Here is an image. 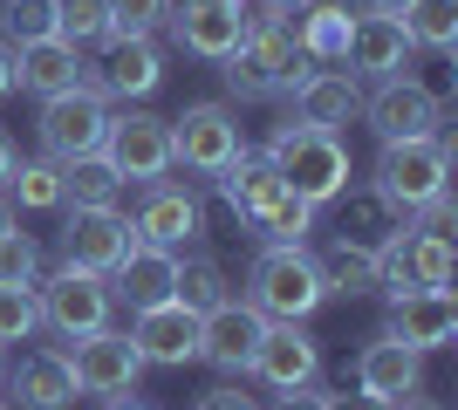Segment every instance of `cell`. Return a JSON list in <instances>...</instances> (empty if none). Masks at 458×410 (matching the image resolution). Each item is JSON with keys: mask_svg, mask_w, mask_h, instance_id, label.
Returning a JSON list of instances; mask_svg holds the SVG:
<instances>
[{"mask_svg": "<svg viewBox=\"0 0 458 410\" xmlns=\"http://www.w3.org/2000/svg\"><path fill=\"white\" fill-rule=\"evenodd\" d=\"M315 267H322L328 301H335V294H343V301H356V294H377V247H369V239L335 233L322 254H315Z\"/></svg>", "mask_w": 458, "mask_h": 410, "instance_id": "cell-27", "label": "cell"}, {"mask_svg": "<svg viewBox=\"0 0 458 410\" xmlns=\"http://www.w3.org/2000/svg\"><path fill=\"white\" fill-rule=\"evenodd\" d=\"M0 410H14V404H7V397H0Z\"/></svg>", "mask_w": 458, "mask_h": 410, "instance_id": "cell-48", "label": "cell"}, {"mask_svg": "<svg viewBox=\"0 0 458 410\" xmlns=\"http://www.w3.org/2000/svg\"><path fill=\"white\" fill-rule=\"evenodd\" d=\"M123 192V178L110 172V157H76V164H62V205H116Z\"/></svg>", "mask_w": 458, "mask_h": 410, "instance_id": "cell-31", "label": "cell"}, {"mask_svg": "<svg viewBox=\"0 0 458 410\" xmlns=\"http://www.w3.org/2000/svg\"><path fill=\"white\" fill-rule=\"evenodd\" d=\"M172 301H185L191 314H212L219 301H233V280H226V267L212 254H191V260H178V273H172Z\"/></svg>", "mask_w": 458, "mask_h": 410, "instance_id": "cell-28", "label": "cell"}, {"mask_svg": "<svg viewBox=\"0 0 458 410\" xmlns=\"http://www.w3.org/2000/svg\"><path fill=\"white\" fill-rule=\"evenodd\" d=\"M240 151L247 137L226 103H185V117H172V164H185L191 178H219Z\"/></svg>", "mask_w": 458, "mask_h": 410, "instance_id": "cell-7", "label": "cell"}, {"mask_svg": "<svg viewBox=\"0 0 458 410\" xmlns=\"http://www.w3.org/2000/svg\"><path fill=\"white\" fill-rule=\"evenodd\" d=\"M0 376H7V349H0Z\"/></svg>", "mask_w": 458, "mask_h": 410, "instance_id": "cell-47", "label": "cell"}, {"mask_svg": "<svg viewBox=\"0 0 458 410\" xmlns=\"http://www.w3.org/2000/svg\"><path fill=\"white\" fill-rule=\"evenodd\" d=\"M62 28V0H7L0 7V41L21 48V41H48Z\"/></svg>", "mask_w": 458, "mask_h": 410, "instance_id": "cell-32", "label": "cell"}, {"mask_svg": "<svg viewBox=\"0 0 458 410\" xmlns=\"http://www.w3.org/2000/svg\"><path fill=\"white\" fill-rule=\"evenodd\" d=\"M390 410H445V404H438V397H418V390H411V397H397Z\"/></svg>", "mask_w": 458, "mask_h": 410, "instance_id": "cell-42", "label": "cell"}, {"mask_svg": "<svg viewBox=\"0 0 458 410\" xmlns=\"http://www.w3.org/2000/svg\"><path fill=\"white\" fill-rule=\"evenodd\" d=\"M14 164H21V157H14V137L0 130V192H7V178H14Z\"/></svg>", "mask_w": 458, "mask_h": 410, "instance_id": "cell-40", "label": "cell"}, {"mask_svg": "<svg viewBox=\"0 0 458 410\" xmlns=\"http://www.w3.org/2000/svg\"><path fill=\"white\" fill-rule=\"evenodd\" d=\"M165 21H172L178 48L199 62H226L240 48V35H247V7L240 0H172Z\"/></svg>", "mask_w": 458, "mask_h": 410, "instance_id": "cell-15", "label": "cell"}, {"mask_svg": "<svg viewBox=\"0 0 458 410\" xmlns=\"http://www.w3.org/2000/svg\"><path fill=\"white\" fill-rule=\"evenodd\" d=\"M7 226H21V219H14V205H7V192H0V233H7Z\"/></svg>", "mask_w": 458, "mask_h": 410, "instance_id": "cell-44", "label": "cell"}, {"mask_svg": "<svg viewBox=\"0 0 458 410\" xmlns=\"http://www.w3.org/2000/svg\"><path fill=\"white\" fill-rule=\"evenodd\" d=\"M137 239H151V247H191V239L206 233V198L191 192L185 178H151V185H144V205H137Z\"/></svg>", "mask_w": 458, "mask_h": 410, "instance_id": "cell-11", "label": "cell"}, {"mask_svg": "<svg viewBox=\"0 0 458 410\" xmlns=\"http://www.w3.org/2000/svg\"><path fill=\"white\" fill-rule=\"evenodd\" d=\"M424 383V356L403 349L397 335H377V342H363V356H356V390L383 397V404H397V397H411Z\"/></svg>", "mask_w": 458, "mask_h": 410, "instance_id": "cell-23", "label": "cell"}, {"mask_svg": "<svg viewBox=\"0 0 458 410\" xmlns=\"http://www.w3.org/2000/svg\"><path fill=\"white\" fill-rule=\"evenodd\" d=\"M165 82V48L151 35H131V41H110V62H96V89L103 96H123V103H144Z\"/></svg>", "mask_w": 458, "mask_h": 410, "instance_id": "cell-22", "label": "cell"}, {"mask_svg": "<svg viewBox=\"0 0 458 410\" xmlns=\"http://www.w3.org/2000/svg\"><path fill=\"white\" fill-rule=\"evenodd\" d=\"M7 89H14V48L0 41V96H7Z\"/></svg>", "mask_w": 458, "mask_h": 410, "instance_id": "cell-41", "label": "cell"}, {"mask_svg": "<svg viewBox=\"0 0 458 410\" xmlns=\"http://www.w3.org/2000/svg\"><path fill=\"white\" fill-rule=\"evenodd\" d=\"M191 410H260V404H253V397L240 390V383H212V390L199 397V404H191Z\"/></svg>", "mask_w": 458, "mask_h": 410, "instance_id": "cell-37", "label": "cell"}, {"mask_svg": "<svg viewBox=\"0 0 458 410\" xmlns=\"http://www.w3.org/2000/svg\"><path fill=\"white\" fill-rule=\"evenodd\" d=\"M411 35H403L397 14H369V7H356V21H349V48H343V69L356 82H390V76H411Z\"/></svg>", "mask_w": 458, "mask_h": 410, "instance_id": "cell-12", "label": "cell"}, {"mask_svg": "<svg viewBox=\"0 0 458 410\" xmlns=\"http://www.w3.org/2000/svg\"><path fill=\"white\" fill-rule=\"evenodd\" d=\"M240 7H247V0H240Z\"/></svg>", "mask_w": 458, "mask_h": 410, "instance_id": "cell-49", "label": "cell"}, {"mask_svg": "<svg viewBox=\"0 0 458 410\" xmlns=\"http://www.w3.org/2000/svg\"><path fill=\"white\" fill-rule=\"evenodd\" d=\"M69 48H103L110 41V21H103V0H62V28H55Z\"/></svg>", "mask_w": 458, "mask_h": 410, "instance_id": "cell-35", "label": "cell"}, {"mask_svg": "<svg viewBox=\"0 0 458 410\" xmlns=\"http://www.w3.org/2000/svg\"><path fill=\"white\" fill-rule=\"evenodd\" d=\"M103 157L123 185H151V178L172 172V123L151 117V110H110V130H103Z\"/></svg>", "mask_w": 458, "mask_h": 410, "instance_id": "cell-9", "label": "cell"}, {"mask_svg": "<svg viewBox=\"0 0 458 410\" xmlns=\"http://www.w3.org/2000/svg\"><path fill=\"white\" fill-rule=\"evenodd\" d=\"M131 342H137V356H144V363H157V370H185V363H199V314H191L185 301L137 308Z\"/></svg>", "mask_w": 458, "mask_h": 410, "instance_id": "cell-17", "label": "cell"}, {"mask_svg": "<svg viewBox=\"0 0 458 410\" xmlns=\"http://www.w3.org/2000/svg\"><path fill=\"white\" fill-rule=\"evenodd\" d=\"M267 164L281 172L287 192H301L308 205L343 198V192H349V178H356L343 130H315V123H294V117H287L281 130L267 137Z\"/></svg>", "mask_w": 458, "mask_h": 410, "instance_id": "cell-2", "label": "cell"}, {"mask_svg": "<svg viewBox=\"0 0 458 410\" xmlns=\"http://www.w3.org/2000/svg\"><path fill=\"white\" fill-rule=\"evenodd\" d=\"M247 376H260L267 390H301V383L322 376V342H315L301 322H267V335H260Z\"/></svg>", "mask_w": 458, "mask_h": 410, "instance_id": "cell-16", "label": "cell"}, {"mask_svg": "<svg viewBox=\"0 0 458 410\" xmlns=\"http://www.w3.org/2000/svg\"><path fill=\"white\" fill-rule=\"evenodd\" d=\"M356 7H369V14H403V0H356Z\"/></svg>", "mask_w": 458, "mask_h": 410, "instance_id": "cell-43", "label": "cell"}, {"mask_svg": "<svg viewBox=\"0 0 458 410\" xmlns=\"http://www.w3.org/2000/svg\"><path fill=\"white\" fill-rule=\"evenodd\" d=\"M328 410H390V404L369 397V390H349V397H328Z\"/></svg>", "mask_w": 458, "mask_h": 410, "instance_id": "cell-39", "label": "cell"}, {"mask_svg": "<svg viewBox=\"0 0 458 410\" xmlns=\"http://www.w3.org/2000/svg\"><path fill=\"white\" fill-rule=\"evenodd\" d=\"M35 301H41V322H48L55 335H69V342L110 329V308H116L110 280L89 273V267H69V260H62L48 280H35Z\"/></svg>", "mask_w": 458, "mask_h": 410, "instance_id": "cell-6", "label": "cell"}, {"mask_svg": "<svg viewBox=\"0 0 458 410\" xmlns=\"http://www.w3.org/2000/svg\"><path fill=\"white\" fill-rule=\"evenodd\" d=\"M383 335H397L403 349H445L458 335V294L452 288H418V294H397L390 301V329Z\"/></svg>", "mask_w": 458, "mask_h": 410, "instance_id": "cell-19", "label": "cell"}, {"mask_svg": "<svg viewBox=\"0 0 458 410\" xmlns=\"http://www.w3.org/2000/svg\"><path fill=\"white\" fill-rule=\"evenodd\" d=\"M62 356H69V376H76V390H82V397H103V404L131 397V390H137V376L151 370V363L137 356V342H131L123 329L76 335V349H62Z\"/></svg>", "mask_w": 458, "mask_h": 410, "instance_id": "cell-8", "label": "cell"}, {"mask_svg": "<svg viewBox=\"0 0 458 410\" xmlns=\"http://www.w3.org/2000/svg\"><path fill=\"white\" fill-rule=\"evenodd\" d=\"M7 390H14V404L21 410H69L76 404V376H69V356L62 349H35V356H21V370H7L0 376Z\"/></svg>", "mask_w": 458, "mask_h": 410, "instance_id": "cell-24", "label": "cell"}, {"mask_svg": "<svg viewBox=\"0 0 458 410\" xmlns=\"http://www.w3.org/2000/svg\"><path fill=\"white\" fill-rule=\"evenodd\" d=\"M7 205H21V213H55V205H62V164H55V157H28V164H14V178H7Z\"/></svg>", "mask_w": 458, "mask_h": 410, "instance_id": "cell-30", "label": "cell"}, {"mask_svg": "<svg viewBox=\"0 0 458 410\" xmlns=\"http://www.w3.org/2000/svg\"><path fill=\"white\" fill-rule=\"evenodd\" d=\"M247 301L267 314V322H308V314L328 301L315 254H308V247H260L253 267H247Z\"/></svg>", "mask_w": 458, "mask_h": 410, "instance_id": "cell-4", "label": "cell"}, {"mask_svg": "<svg viewBox=\"0 0 458 410\" xmlns=\"http://www.w3.org/2000/svg\"><path fill=\"white\" fill-rule=\"evenodd\" d=\"M274 410H328V390H315V383H301V390H281V404Z\"/></svg>", "mask_w": 458, "mask_h": 410, "instance_id": "cell-38", "label": "cell"}, {"mask_svg": "<svg viewBox=\"0 0 458 410\" xmlns=\"http://www.w3.org/2000/svg\"><path fill=\"white\" fill-rule=\"evenodd\" d=\"M14 89H35V96L96 89V62H82V48H69L62 35H48V41H21V48H14Z\"/></svg>", "mask_w": 458, "mask_h": 410, "instance_id": "cell-18", "label": "cell"}, {"mask_svg": "<svg viewBox=\"0 0 458 410\" xmlns=\"http://www.w3.org/2000/svg\"><path fill=\"white\" fill-rule=\"evenodd\" d=\"M260 7H281V14H294V7H301V0H260Z\"/></svg>", "mask_w": 458, "mask_h": 410, "instance_id": "cell-45", "label": "cell"}, {"mask_svg": "<svg viewBox=\"0 0 458 410\" xmlns=\"http://www.w3.org/2000/svg\"><path fill=\"white\" fill-rule=\"evenodd\" d=\"M35 329H41L35 288H0V349H7V342H28Z\"/></svg>", "mask_w": 458, "mask_h": 410, "instance_id": "cell-36", "label": "cell"}, {"mask_svg": "<svg viewBox=\"0 0 458 410\" xmlns=\"http://www.w3.org/2000/svg\"><path fill=\"white\" fill-rule=\"evenodd\" d=\"M349 117H363V82L349 76V69H315V76L294 89V123L343 130Z\"/></svg>", "mask_w": 458, "mask_h": 410, "instance_id": "cell-25", "label": "cell"}, {"mask_svg": "<svg viewBox=\"0 0 458 410\" xmlns=\"http://www.w3.org/2000/svg\"><path fill=\"white\" fill-rule=\"evenodd\" d=\"M403 35L411 48H431V55H452L458 48V0H403Z\"/></svg>", "mask_w": 458, "mask_h": 410, "instance_id": "cell-29", "label": "cell"}, {"mask_svg": "<svg viewBox=\"0 0 458 410\" xmlns=\"http://www.w3.org/2000/svg\"><path fill=\"white\" fill-rule=\"evenodd\" d=\"M219 76H226L233 103H274V96H294V89L315 76V62L294 48V28H287L281 7H260V0H253L247 35L219 62Z\"/></svg>", "mask_w": 458, "mask_h": 410, "instance_id": "cell-1", "label": "cell"}, {"mask_svg": "<svg viewBox=\"0 0 458 410\" xmlns=\"http://www.w3.org/2000/svg\"><path fill=\"white\" fill-rule=\"evenodd\" d=\"M103 130H110V96H103V89H62V96H41V117H35L41 157H55V164L96 157V151H103Z\"/></svg>", "mask_w": 458, "mask_h": 410, "instance_id": "cell-5", "label": "cell"}, {"mask_svg": "<svg viewBox=\"0 0 458 410\" xmlns=\"http://www.w3.org/2000/svg\"><path fill=\"white\" fill-rule=\"evenodd\" d=\"M35 280H41V247H35V233L7 226V233H0V288H35Z\"/></svg>", "mask_w": 458, "mask_h": 410, "instance_id": "cell-34", "label": "cell"}, {"mask_svg": "<svg viewBox=\"0 0 458 410\" xmlns=\"http://www.w3.org/2000/svg\"><path fill=\"white\" fill-rule=\"evenodd\" d=\"M260 335H267V314L253 301H219L212 314H199V363H212L219 376H247Z\"/></svg>", "mask_w": 458, "mask_h": 410, "instance_id": "cell-14", "label": "cell"}, {"mask_svg": "<svg viewBox=\"0 0 458 410\" xmlns=\"http://www.w3.org/2000/svg\"><path fill=\"white\" fill-rule=\"evenodd\" d=\"M131 247H137V226L116 213V205H76L69 226H62V260L103 273V280H110V267L131 254Z\"/></svg>", "mask_w": 458, "mask_h": 410, "instance_id": "cell-13", "label": "cell"}, {"mask_svg": "<svg viewBox=\"0 0 458 410\" xmlns=\"http://www.w3.org/2000/svg\"><path fill=\"white\" fill-rule=\"evenodd\" d=\"M212 185H219V198L233 205V219H240V226H253V219H260V213L274 205V198L287 192V185H281V172L267 164V151H240V157L226 164V172L212 178Z\"/></svg>", "mask_w": 458, "mask_h": 410, "instance_id": "cell-26", "label": "cell"}, {"mask_svg": "<svg viewBox=\"0 0 458 410\" xmlns=\"http://www.w3.org/2000/svg\"><path fill=\"white\" fill-rule=\"evenodd\" d=\"M349 21H356V0H301V7L287 14V28H294V48H301L315 69H343Z\"/></svg>", "mask_w": 458, "mask_h": 410, "instance_id": "cell-21", "label": "cell"}, {"mask_svg": "<svg viewBox=\"0 0 458 410\" xmlns=\"http://www.w3.org/2000/svg\"><path fill=\"white\" fill-rule=\"evenodd\" d=\"M452 192V137H403V144H383L377 157V198L390 219L424 213L431 198Z\"/></svg>", "mask_w": 458, "mask_h": 410, "instance_id": "cell-3", "label": "cell"}, {"mask_svg": "<svg viewBox=\"0 0 458 410\" xmlns=\"http://www.w3.org/2000/svg\"><path fill=\"white\" fill-rule=\"evenodd\" d=\"M363 123L383 137V144L438 137L445 130V103H438V89H424L418 76H390V82H377V96H363Z\"/></svg>", "mask_w": 458, "mask_h": 410, "instance_id": "cell-10", "label": "cell"}, {"mask_svg": "<svg viewBox=\"0 0 458 410\" xmlns=\"http://www.w3.org/2000/svg\"><path fill=\"white\" fill-rule=\"evenodd\" d=\"M172 14V0H103V21H110V41H131V35H157Z\"/></svg>", "mask_w": 458, "mask_h": 410, "instance_id": "cell-33", "label": "cell"}, {"mask_svg": "<svg viewBox=\"0 0 458 410\" xmlns=\"http://www.w3.org/2000/svg\"><path fill=\"white\" fill-rule=\"evenodd\" d=\"M172 273H178V254L172 247H151V239H137L131 254L110 267V294L123 308H157V301H172Z\"/></svg>", "mask_w": 458, "mask_h": 410, "instance_id": "cell-20", "label": "cell"}, {"mask_svg": "<svg viewBox=\"0 0 458 410\" xmlns=\"http://www.w3.org/2000/svg\"><path fill=\"white\" fill-rule=\"evenodd\" d=\"M110 410H151V404H131V397H116V404Z\"/></svg>", "mask_w": 458, "mask_h": 410, "instance_id": "cell-46", "label": "cell"}]
</instances>
